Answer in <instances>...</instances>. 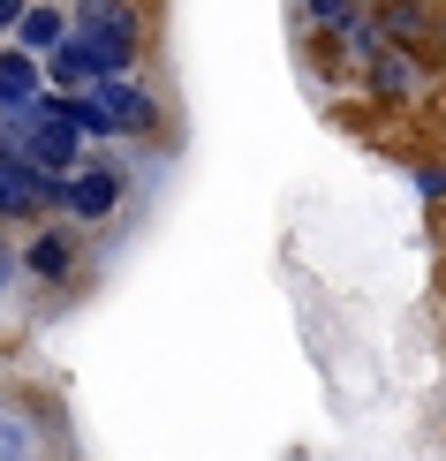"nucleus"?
Segmentation results:
<instances>
[{"instance_id":"nucleus-9","label":"nucleus","mask_w":446,"mask_h":461,"mask_svg":"<svg viewBox=\"0 0 446 461\" xmlns=\"http://www.w3.org/2000/svg\"><path fill=\"white\" fill-rule=\"evenodd\" d=\"M46 454V438H38V424L23 409H0V461H38Z\"/></svg>"},{"instance_id":"nucleus-12","label":"nucleus","mask_w":446,"mask_h":461,"mask_svg":"<svg viewBox=\"0 0 446 461\" xmlns=\"http://www.w3.org/2000/svg\"><path fill=\"white\" fill-rule=\"evenodd\" d=\"M23 8H31V0H0V38H15V23H23Z\"/></svg>"},{"instance_id":"nucleus-4","label":"nucleus","mask_w":446,"mask_h":461,"mask_svg":"<svg viewBox=\"0 0 446 461\" xmlns=\"http://www.w3.org/2000/svg\"><path fill=\"white\" fill-rule=\"evenodd\" d=\"M91 99L114 113V129H122V137H159V99L144 91V76H99V84H91Z\"/></svg>"},{"instance_id":"nucleus-1","label":"nucleus","mask_w":446,"mask_h":461,"mask_svg":"<svg viewBox=\"0 0 446 461\" xmlns=\"http://www.w3.org/2000/svg\"><path fill=\"white\" fill-rule=\"evenodd\" d=\"M68 38H84V53L99 61V76H137L144 61V15L137 0H76Z\"/></svg>"},{"instance_id":"nucleus-11","label":"nucleus","mask_w":446,"mask_h":461,"mask_svg":"<svg viewBox=\"0 0 446 461\" xmlns=\"http://www.w3.org/2000/svg\"><path fill=\"white\" fill-rule=\"evenodd\" d=\"M15 287H23V265H15V249H8V242H0V303H8V295H15Z\"/></svg>"},{"instance_id":"nucleus-5","label":"nucleus","mask_w":446,"mask_h":461,"mask_svg":"<svg viewBox=\"0 0 446 461\" xmlns=\"http://www.w3.org/2000/svg\"><path fill=\"white\" fill-rule=\"evenodd\" d=\"M38 99H46V76H38L31 53L0 46V122H15V113H31Z\"/></svg>"},{"instance_id":"nucleus-13","label":"nucleus","mask_w":446,"mask_h":461,"mask_svg":"<svg viewBox=\"0 0 446 461\" xmlns=\"http://www.w3.org/2000/svg\"><path fill=\"white\" fill-rule=\"evenodd\" d=\"M38 8H76V0H38Z\"/></svg>"},{"instance_id":"nucleus-6","label":"nucleus","mask_w":446,"mask_h":461,"mask_svg":"<svg viewBox=\"0 0 446 461\" xmlns=\"http://www.w3.org/2000/svg\"><path fill=\"white\" fill-rule=\"evenodd\" d=\"M423 91V61L409 46H386L378 61H371V99H386V106H409Z\"/></svg>"},{"instance_id":"nucleus-3","label":"nucleus","mask_w":446,"mask_h":461,"mask_svg":"<svg viewBox=\"0 0 446 461\" xmlns=\"http://www.w3.org/2000/svg\"><path fill=\"white\" fill-rule=\"evenodd\" d=\"M15 265H23V280H38V287H68L76 273H84V227H68V220H38L31 242L15 249Z\"/></svg>"},{"instance_id":"nucleus-10","label":"nucleus","mask_w":446,"mask_h":461,"mask_svg":"<svg viewBox=\"0 0 446 461\" xmlns=\"http://www.w3.org/2000/svg\"><path fill=\"white\" fill-rule=\"evenodd\" d=\"M416 189H423V204H446V159H423L416 167Z\"/></svg>"},{"instance_id":"nucleus-2","label":"nucleus","mask_w":446,"mask_h":461,"mask_svg":"<svg viewBox=\"0 0 446 461\" xmlns=\"http://www.w3.org/2000/svg\"><path fill=\"white\" fill-rule=\"evenodd\" d=\"M122 204H129V175H122L114 159H84V167L61 182V212H53V220H68V227H106V220H122Z\"/></svg>"},{"instance_id":"nucleus-7","label":"nucleus","mask_w":446,"mask_h":461,"mask_svg":"<svg viewBox=\"0 0 446 461\" xmlns=\"http://www.w3.org/2000/svg\"><path fill=\"white\" fill-rule=\"evenodd\" d=\"M61 38H68V8H38V0H31L8 46H15V53H31V61H46V53L61 46Z\"/></svg>"},{"instance_id":"nucleus-8","label":"nucleus","mask_w":446,"mask_h":461,"mask_svg":"<svg viewBox=\"0 0 446 461\" xmlns=\"http://www.w3.org/2000/svg\"><path fill=\"white\" fill-rule=\"evenodd\" d=\"M296 8H303V31H310V38H333V46H341V31L356 23L371 0H296Z\"/></svg>"}]
</instances>
